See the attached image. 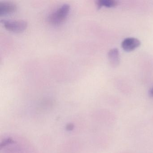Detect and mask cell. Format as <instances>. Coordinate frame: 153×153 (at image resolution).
Instances as JSON below:
<instances>
[{
    "label": "cell",
    "mask_w": 153,
    "mask_h": 153,
    "mask_svg": "<svg viewBox=\"0 0 153 153\" xmlns=\"http://www.w3.org/2000/svg\"><path fill=\"white\" fill-rule=\"evenodd\" d=\"M70 10L69 4L65 3L61 5L51 12L48 17V20L53 25H59L67 18Z\"/></svg>",
    "instance_id": "cell-1"
},
{
    "label": "cell",
    "mask_w": 153,
    "mask_h": 153,
    "mask_svg": "<svg viewBox=\"0 0 153 153\" xmlns=\"http://www.w3.org/2000/svg\"><path fill=\"white\" fill-rule=\"evenodd\" d=\"M1 22L6 29L16 33L24 31L27 26V22L24 20L1 19Z\"/></svg>",
    "instance_id": "cell-2"
},
{
    "label": "cell",
    "mask_w": 153,
    "mask_h": 153,
    "mask_svg": "<svg viewBox=\"0 0 153 153\" xmlns=\"http://www.w3.org/2000/svg\"><path fill=\"white\" fill-rule=\"evenodd\" d=\"M140 45V41L133 37L126 38L121 43L122 48L126 52L132 51L139 47Z\"/></svg>",
    "instance_id": "cell-3"
},
{
    "label": "cell",
    "mask_w": 153,
    "mask_h": 153,
    "mask_svg": "<svg viewBox=\"0 0 153 153\" xmlns=\"http://www.w3.org/2000/svg\"><path fill=\"white\" fill-rule=\"evenodd\" d=\"M17 6L15 3L8 1L0 2V16L9 15L16 10Z\"/></svg>",
    "instance_id": "cell-4"
},
{
    "label": "cell",
    "mask_w": 153,
    "mask_h": 153,
    "mask_svg": "<svg viewBox=\"0 0 153 153\" xmlns=\"http://www.w3.org/2000/svg\"><path fill=\"white\" fill-rule=\"evenodd\" d=\"M110 64L113 68L117 67L120 63V55L119 50L116 48L111 49L108 53Z\"/></svg>",
    "instance_id": "cell-5"
},
{
    "label": "cell",
    "mask_w": 153,
    "mask_h": 153,
    "mask_svg": "<svg viewBox=\"0 0 153 153\" xmlns=\"http://www.w3.org/2000/svg\"><path fill=\"white\" fill-rule=\"evenodd\" d=\"M96 5L98 8L102 7L111 8L116 7L118 2L115 0H98L96 1Z\"/></svg>",
    "instance_id": "cell-6"
},
{
    "label": "cell",
    "mask_w": 153,
    "mask_h": 153,
    "mask_svg": "<svg viewBox=\"0 0 153 153\" xmlns=\"http://www.w3.org/2000/svg\"><path fill=\"white\" fill-rule=\"evenodd\" d=\"M149 94L150 96L153 97V87H152V88L150 89V90H149Z\"/></svg>",
    "instance_id": "cell-7"
}]
</instances>
